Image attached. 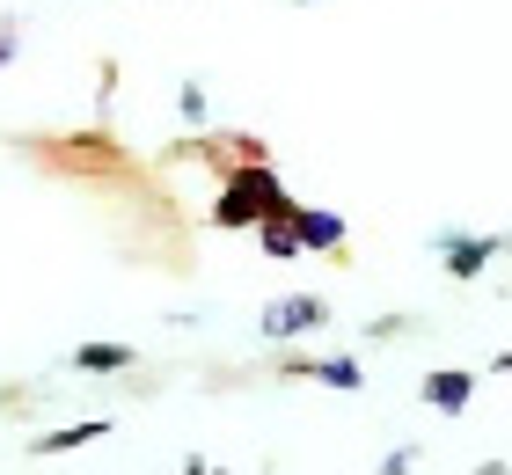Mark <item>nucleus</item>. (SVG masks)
I'll return each mask as SVG.
<instances>
[{"label": "nucleus", "mask_w": 512, "mask_h": 475, "mask_svg": "<svg viewBox=\"0 0 512 475\" xmlns=\"http://www.w3.org/2000/svg\"><path fill=\"white\" fill-rule=\"evenodd\" d=\"M498 373H512V351H498Z\"/></svg>", "instance_id": "13"}, {"label": "nucleus", "mask_w": 512, "mask_h": 475, "mask_svg": "<svg viewBox=\"0 0 512 475\" xmlns=\"http://www.w3.org/2000/svg\"><path fill=\"white\" fill-rule=\"evenodd\" d=\"M498 249H505L498 234H447V242H439V256H447V278H483Z\"/></svg>", "instance_id": "3"}, {"label": "nucleus", "mask_w": 512, "mask_h": 475, "mask_svg": "<svg viewBox=\"0 0 512 475\" xmlns=\"http://www.w3.org/2000/svg\"><path fill=\"white\" fill-rule=\"evenodd\" d=\"M256 242H264V256H278V264H286V256H308L300 234H293V220H256Z\"/></svg>", "instance_id": "9"}, {"label": "nucleus", "mask_w": 512, "mask_h": 475, "mask_svg": "<svg viewBox=\"0 0 512 475\" xmlns=\"http://www.w3.org/2000/svg\"><path fill=\"white\" fill-rule=\"evenodd\" d=\"M330 322V307H322L315 293H293V300H271L264 307V337L271 344H293V337H308V329Z\"/></svg>", "instance_id": "1"}, {"label": "nucleus", "mask_w": 512, "mask_h": 475, "mask_svg": "<svg viewBox=\"0 0 512 475\" xmlns=\"http://www.w3.org/2000/svg\"><path fill=\"white\" fill-rule=\"evenodd\" d=\"M308 380H322V388H337V395H352L359 388V359H308Z\"/></svg>", "instance_id": "8"}, {"label": "nucleus", "mask_w": 512, "mask_h": 475, "mask_svg": "<svg viewBox=\"0 0 512 475\" xmlns=\"http://www.w3.org/2000/svg\"><path fill=\"white\" fill-rule=\"evenodd\" d=\"M293 234H300V249H315V256H337L352 227H344L330 205H293Z\"/></svg>", "instance_id": "2"}, {"label": "nucleus", "mask_w": 512, "mask_h": 475, "mask_svg": "<svg viewBox=\"0 0 512 475\" xmlns=\"http://www.w3.org/2000/svg\"><path fill=\"white\" fill-rule=\"evenodd\" d=\"M15 52H22V44H15V37H8V30H0V66H8V59H15Z\"/></svg>", "instance_id": "12"}, {"label": "nucleus", "mask_w": 512, "mask_h": 475, "mask_svg": "<svg viewBox=\"0 0 512 475\" xmlns=\"http://www.w3.org/2000/svg\"><path fill=\"white\" fill-rule=\"evenodd\" d=\"M293 8H308V0H293Z\"/></svg>", "instance_id": "14"}, {"label": "nucleus", "mask_w": 512, "mask_h": 475, "mask_svg": "<svg viewBox=\"0 0 512 475\" xmlns=\"http://www.w3.org/2000/svg\"><path fill=\"white\" fill-rule=\"evenodd\" d=\"M74 366H81V373H125V366H132V344H81Z\"/></svg>", "instance_id": "6"}, {"label": "nucleus", "mask_w": 512, "mask_h": 475, "mask_svg": "<svg viewBox=\"0 0 512 475\" xmlns=\"http://www.w3.org/2000/svg\"><path fill=\"white\" fill-rule=\"evenodd\" d=\"M410 468H417V446H403V454H388V461H381V475H410Z\"/></svg>", "instance_id": "11"}, {"label": "nucleus", "mask_w": 512, "mask_h": 475, "mask_svg": "<svg viewBox=\"0 0 512 475\" xmlns=\"http://www.w3.org/2000/svg\"><path fill=\"white\" fill-rule=\"evenodd\" d=\"M256 220H264V205H256V190H249L242 176H227V183L213 190V227L242 234V227H256Z\"/></svg>", "instance_id": "4"}, {"label": "nucleus", "mask_w": 512, "mask_h": 475, "mask_svg": "<svg viewBox=\"0 0 512 475\" xmlns=\"http://www.w3.org/2000/svg\"><path fill=\"white\" fill-rule=\"evenodd\" d=\"M96 439H103V417H88V424H66V432H44L37 454H74V446H96Z\"/></svg>", "instance_id": "7"}, {"label": "nucleus", "mask_w": 512, "mask_h": 475, "mask_svg": "<svg viewBox=\"0 0 512 475\" xmlns=\"http://www.w3.org/2000/svg\"><path fill=\"white\" fill-rule=\"evenodd\" d=\"M176 110H183V125H205V88H198V81H183Z\"/></svg>", "instance_id": "10"}, {"label": "nucleus", "mask_w": 512, "mask_h": 475, "mask_svg": "<svg viewBox=\"0 0 512 475\" xmlns=\"http://www.w3.org/2000/svg\"><path fill=\"white\" fill-rule=\"evenodd\" d=\"M417 395H425L439 417H461V410L476 402V373H461V366H447V373H425V388H417Z\"/></svg>", "instance_id": "5"}]
</instances>
